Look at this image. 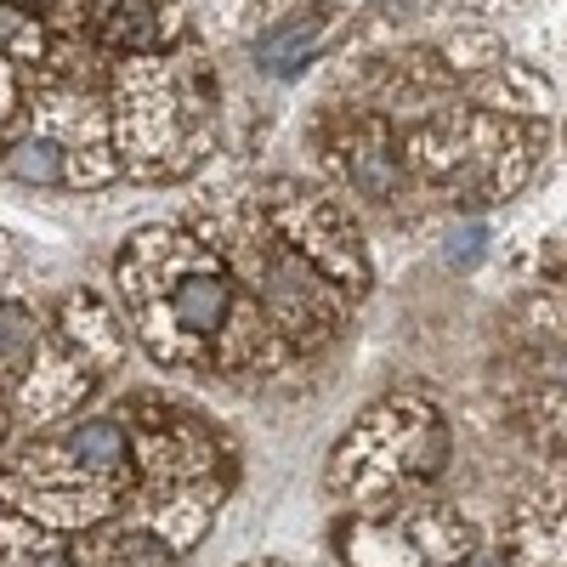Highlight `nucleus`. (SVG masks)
<instances>
[{"instance_id": "nucleus-15", "label": "nucleus", "mask_w": 567, "mask_h": 567, "mask_svg": "<svg viewBox=\"0 0 567 567\" xmlns=\"http://www.w3.org/2000/svg\"><path fill=\"white\" fill-rule=\"evenodd\" d=\"M0 567H80V539L0 505Z\"/></svg>"}, {"instance_id": "nucleus-4", "label": "nucleus", "mask_w": 567, "mask_h": 567, "mask_svg": "<svg viewBox=\"0 0 567 567\" xmlns=\"http://www.w3.org/2000/svg\"><path fill=\"white\" fill-rule=\"evenodd\" d=\"M545 136L528 120H511L477 103L432 109L425 120L398 131V159L409 176V194H432L449 210H488L523 194V182L539 165Z\"/></svg>"}, {"instance_id": "nucleus-7", "label": "nucleus", "mask_w": 567, "mask_h": 567, "mask_svg": "<svg viewBox=\"0 0 567 567\" xmlns=\"http://www.w3.org/2000/svg\"><path fill=\"white\" fill-rule=\"evenodd\" d=\"M256 210L267 216V227L290 245L301 261H312L336 290H347L352 301L369 290V256H363V239L352 227V210L323 194V187H307L296 176H272L267 187H256Z\"/></svg>"}, {"instance_id": "nucleus-23", "label": "nucleus", "mask_w": 567, "mask_h": 567, "mask_svg": "<svg viewBox=\"0 0 567 567\" xmlns=\"http://www.w3.org/2000/svg\"><path fill=\"white\" fill-rule=\"evenodd\" d=\"M261 567H278V561H261Z\"/></svg>"}, {"instance_id": "nucleus-1", "label": "nucleus", "mask_w": 567, "mask_h": 567, "mask_svg": "<svg viewBox=\"0 0 567 567\" xmlns=\"http://www.w3.org/2000/svg\"><path fill=\"white\" fill-rule=\"evenodd\" d=\"M114 296L125 329L159 369L261 381L296 363L267 312L194 227H136L114 256Z\"/></svg>"}, {"instance_id": "nucleus-8", "label": "nucleus", "mask_w": 567, "mask_h": 567, "mask_svg": "<svg viewBox=\"0 0 567 567\" xmlns=\"http://www.w3.org/2000/svg\"><path fill=\"white\" fill-rule=\"evenodd\" d=\"M347 567H465L471 528L437 499H392L352 511L336 528Z\"/></svg>"}, {"instance_id": "nucleus-21", "label": "nucleus", "mask_w": 567, "mask_h": 567, "mask_svg": "<svg viewBox=\"0 0 567 567\" xmlns=\"http://www.w3.org/2000/svg\"><path fill=\"white\" fill-rule=\"evenodd\" d=\"M477 250H483V233H477V227H471V233H460V239H454V261H460V267H465L471 256H477Z\"/></svg>"}, {"instance_id": "nucleus-22", "label": "nucleus", "mask_w": 567, "mask_h": 567, "mask_svg": "<svg viewBox=\"0 0 567 567\" xmlns=\"http://www.w3.org/2000/svg\"><path fill=\"white\" fill-rule=\"evenodd\" d=\"M261 7H267V12L278 18V12H290V7H296V0H261Z\"/></svg>"}, {"instance_id": "nucleus-19", "label": "nucleus", "mask_w": 567, "mask_h": 567, "mask_svg": "<svg viewBox=\"0 0 567 567\" xmlns=\"http://www.w3.org/2000/svg\"><path fill=\"white\" fill-rule=\"evenodd\" d=\"M18 267H23V250H18V239H12V233H0V296H12Z\"/></svg>"}, {"instance_id": "nucleus-20", "label": "nucleus", "mask_w": 567, "mask_h": 567, "mask_svg": "<svg viewBox=\"0 0 567 567\" xmlns=\"http://www.w3.org/2000/svg\"><path fill=\"white\" fill-rule=\"evenodd\" d=\"M12 425H18V414H12V386L0 381V449H7V437H12Z\"/></svg>"}, {"instance_id": "nucleus-16", "label": "nucleus", "mask_w": 567, "mask_h": 567, "mask_svg": "<svg viewBox=\"0 0 567 567\" xmlns=\"http://www.w3.org/2000/svg\"><path fill=\"white\" fill-rule=\"evenodd\" d=\"M45 341V318L40 307H29L23 296H0V381L18 386L23 381V369L34 363Z\"/></svg>"}, {"instance_id": "nucleus-2", "label": "nucleus", "mask_w": 567, "mask_h": 567, "mask_svg": "<svg viewBox=\"0 0 567 567\" xmlns=\"http://www.w3.org/2000/svg\"><path fill=\"white\" fill-rule=\"evenodd\" d=\"M114 159L131 182H187L221 131V80L194 40L109 63Z\"/></svg>"}, {"instance_id": "nucleus-12", "label": "nucleus", "mask_w": 567, "mask_h": 567, "mask_svg": "<svg viewBox=\"0 0 567 567\" xmlns=\"http://www.w3.org/2000/svg\"><path fill=\"white\" fill-rule=\"evenodd\" d=\"M182 556L148 534L142 523H131V516H120V523H103V528H91L80 539V567H176Z\"/></svg>"}, {"instance_id": "nucleus-18", "label": "nucleus", "mask_w": 567, "mask_h": 567, "mask_svg": "<svg viewBox=\"0 0 567 567\" xmlns=\"http://www.w3.org/2000/svg\"><path fill=\"white\" fill-rule=\"evenodd\" d=\"M0 7L40 23L45 34H85V0H0Z\"/></svg>"}, {"instance_id": "nucleus-5", "label": "nucleus", "mask_w": 567, "mask_h": 567, "mask_svg": "<svg viewBox=\"0 0 567 567\" xmlns=\"http://www.w3.org/2000/svg\"><path fill=\"white\" fill-rule=\"evenodd\" d=\"M199 239L227 261V272L239 278V290L267 312V323L284 336L296 358L301 352H318L329 347L347 329V312H352V296L336 290L312 261H301L290 245L267 227V216L256 210L250 194H233V199H216L210 210H199L187 221Z\"/></svg>"}, {"instance_id": "nucleus-13", "label": "nucleus", "mask_w": 567, "mask_h": 567, "mask_svg": "<svg viewBox=\"0 0 567 567\" xmlns=\"http://www.w3.org/2000/svg\"><path fill=\"white\" fill-rule=\"evenodd\" d=\"M505 567H567V494H545L516 516V545Z\"/></svg>"}, {"instance_id": "nucleus-3", "label": "nucleus", "mask_w": 567, "mask_h": 567, "mask_svg": "<svg viewBox=\"0 0 567 567\" xmlns=\"http://www.w3.org/2000/svg\"><path fill=\"white\" fill-rule=\"evenodd\" d=\"M136 499V454L120 414H80L18 449L0 471V505L58 534H91Z\"/></svg>"}, {"instance_id": "nucleus-11", "label": "nucleus", "mask_w": 567, "mask_h": 567, "mask_svg": "<svg viewBox=\"0 0 567 567\" xmlns=\"http://www.w3.org/2000/svg\"><path fill=\"white\" fill-rule=\"evenodd\" d=\"M52 329H58V341H69L97 374H109V369L125 363L131 329H125V318L114 312V301L97 296V290H69V296L58 301V312H52Z\"/></svg>"}, {"instance_id": "nucleus-9", "label": "nucleus", "mask_w": 567, "mask_h": 567, "mask_svg": "<svg viewBox=\"0 0 567 567\" xmlns=\"http://www.w3.org/2000/svg\"><path fill=\"white\" fill-rule=\"evenodd\" d=\"M318 142H323L329 176H336L352 199L392 210L409 194V176H403V159H398V125L381 109H341V114H329Z\"/></svg>"}, {"instance_id": "nucleus-17", "label": "nucleus", "mask_w": 567, "mask_h": 567, "mask_svg": "<svg viewBox=\"0 0 567 567\" xmlns=\"http://www.w3.org/2000/svg\"><path fill=\"white\" fill-rule=\"evenodd\" d=\"M29 85H34V69L12 52V45H0V142H7L29 109Z\"/></svg>"}, {"instance_id": "nucleus-14", "label": "nucleus", "mask_w": 567, "mask_h": 567, "mask_svg": "<svg viewBox=\"0 0 567 567\" xmlns=\"http://www.w3.org/2000/svg\"><path fill=\"white\" fill-rule=\"evenodd\" d=\"M323 29H329V7H290V12H278L272 29L256 40V63L267 74H296L318 52Z\"/></svg>"}, {"instance_id": "nucleus-10", "label": "nucleus", "mask_w": 567, "mask_h": 567, "mask_svg": "<svg viewBox=\"0 0 567 567\" xmlns=\"http://www.w3.org/2000/svg\"><path fill=\"white\" fill-rule=\"evenodd\" d=\"M85 34L97 40L103 58H136L176 45L182 18L176 0H85Z\"/></svg>"}, {"instance_id": "nucleus-6", "label": "nucleus", "mask_w": 567, "mask_h": 567, "mask_svg": "<svg viewBox=\"0 0 567 567\" xmlns=\"http://www.w3.org/2000/svg\"><path fill=\"white\" fill-rule=\"evenodd\" d=\"M449 420L437 414V403H425L420 392H398L381 398L352 432L329 454V494L374 511L409 499L414 488H425L449 465Z\"/></svg>"}]
</instances>
